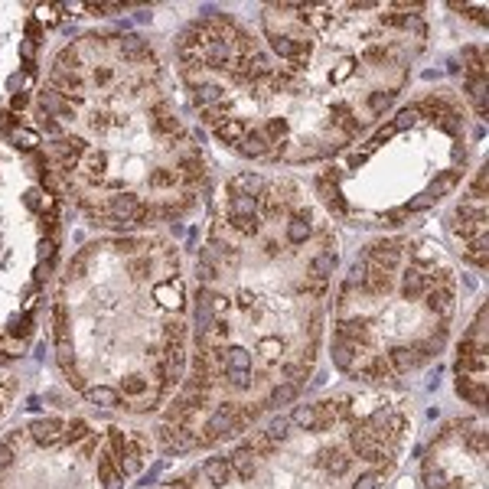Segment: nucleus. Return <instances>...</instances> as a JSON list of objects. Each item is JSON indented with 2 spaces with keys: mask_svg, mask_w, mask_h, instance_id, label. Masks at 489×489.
<instances>
[{
  "mask_svg": "<svg viewBox=\"0 0 489 489\" xmlns=\"http://www.w3.org/2000/svg\"><path fill=\"white\" fill-rule=\"evenodd\" d=\"M336 261H340V255L336 251H320V255L310 258V265H307V277L310 281H317L320 288L330 281L333 274V267H336Z\"/></svg>",
  "mask_w": 489,
  "mask_h": 489,
  "instance_id": "nucleus-1",
  "label": "nucleus"
},
{
  "mask_svg": "<svg viewBox=\"0 0 489 489\" xmlns=\"http://www.w3.org/2000/svg\"><path fill=\"white\" fill-rule=\"evenodd\" d=\"M199 473L209 479L213 489H222V486H229V479H232V463H229V457H213Z\"/></svg>",
  "mask_w": 489,
  "mask_h": 489,
  "instance_id": "nucleus-2",
  "label": "nucleus"
},
{
  "mask_svg": "<svg viewBox=\"0 0 489 489\" xmlns=\"http://www.w3.org/2000/svg\"><path fill=\"white\" fill-rule=\"evenodd\" d=\"M424 304L431 313H437V317H450L454 313V288H431L424 294Z\"/></svg>",
  "mask_w": 489,
  "mask_h": 489,
  "instance_id": "nucleus-3",
  "label": "nucleus"
},
{
  "mask_svg": "<svg viewBox=\"0 0 489 489\" xmlns=\"http://www.w3.org/2000/svg\"><path fill=\"white\" fill-rule=\"evenodd\" d=\"M427 290H431V281H427V274L421 271V267H408L404 271V281H401V294L408 300H417V297H424Z\"/></svg>",
  "mask_w": 489,
  "mask_h": 489,
  "instance_id": "nucleus-4",
  "label": "nucleus"
},
{
  "mask_svg": "<svg viewBox=\"0 0 489 489\" xmlns=\"http://www.w3.org/2000/svg\"><path fill=\"white\" fill-rule=\"evenodd\" d=\"M385 362H388V369H395V372H408V369H417L424 359L417 356L415 346H395Z\"/></svg>",
  "mask_w": 489,
  "mask_h": 489,
  "instance_id": "nucleus-5",
  "label": "nucleus"
},
{
  "mask_svg": "<svg viewBox=\"0 0 489 489\" xmlns=\"http://www.w3.org/2000/svg\"><path fill=\"white\" fill-rule=\"evenodd\" d=\"M457 395L463 401H470L473 408H486V382H473L467 375L457 379Z\"/></svg>",
  "mask_w": 489,
  "mask_h": 489,
  "instance_id": "nucleus-6",
  "label": "nucleus"
},
{
  "mask_svg": "<svg viewBox=\"0 0 489 489\" xmlns=\"http://www.w3.org/2000/svg\"><path fill=\"white\" fill-rule=\"evenodd\" d=\"M356 346L349 340H342V336H333V346H330V356H333V365L340 369V372H352V359H356Z\"/></svg>",
  "mask_w": 489,
  "mask_h": 489,
  "instance_id": "nucleus-7",
  "label": "nucleus"
},
{
  "mask_svg": "<svg viewBox=\"0 0 489 489\" xmlns=\"http://www.w3.org/2000/svg\"><path fill=\"white\" fill-rule=\"evenodd\" d=\"M392 98H395V92L392 88H379V92H372V95L365 98V111L372 117H379V115H385L388 108H392Z\"/></svg>",
  "mask_w": 489,
  "mask_h": 489,
  "instance_id": "nucleus-8",
  "label": "nucleus"
},
{
  "mask_svg": "<svg viewBox=\"0 0 489 489\" xmlns=\"http://www.w3.org/2000/svg\"><path fill=\"white\" fill-rule=\"evenodd\" d=\"M290 431H294L290 417H288V415H277V417H271V421H267L265 437H267V440H274V444H281V440H288Z\"/></svg>",
  "mask_w": 489,
  "mask_h": 489,
  "instance_id": "nucleus-9",
  "label": "nucleus"
},
{
  "mask_svg": "<svg viewBox=\"0 0 489 489\" xmlns=\"http://www.w3.org/2000/svg\"><path fill=\"white\" fill-rule=\"evenodd\" d=\"M297 392L300 388H294V385H274V392L267 395V401H265V408H284V404H290L294 398H297Z\"/></svg>",
  "mask_w": 489,
  "mask_h": 489,
  "instance_id": "nucleus-10",
  "label": "nucleus"
},
{
  "mask_svg": "<svg viewBox=\"0 0 489 489\" xmlns=\"http://www.w3.org/2000/svg\"><path fill=\"white\" fill-rule=\"evenodd\" d=\"M486 244H489L486 232L473 235V238H470V248H467V261H473V265H479V267H486Z\"/></svg>",
  "mask_w": 489,
  "mask_h": 489,
  "instance_id": "nucleus-11",
  "label": "nucleus"
},
{
  "mask_svg": "<svg viewBox=\"0 0 489 489\" xmlns=\"http://www.w3.org/2000/svg\"><path fill=\"white\" fill-rule=\"evenodd\" d=\"M281 375H284V382H288V385L300 388V385L307 382L310 365H300V362H284V365H281Z\"/></svg>",
  "mask_w": 489,
  "mask_h": 489,
  "instance_id": "nucleus-12",
  "label": "nucleus"
},
{
  "mask_svg": "<svg viewBox=\"0 0 489 489\" xmlns=\"http://www.w3.org/2000/svg\"><path fill=\"white\" fill-rule=\"evenodd\" d=\"M313 417H317L313 404H297V408L290 411V424L300 427V431H310V427H313Z\"/></svg>",
  "mask_w": 489,
  "mask_h": 489,
  "instance_id": "nucleus-13",
  "label": "nucleus"
},
{
  "mask_svg": "<svg viewBox=\"0 0 489 489\" xmlns=\"http://www.w3.org/2000/svg\"><path fill=\"white\" fill-rule=\"evenodd\" d=\"M421 121V105H411V108H404V111H398L392 121V131H408L411 124H417Z\"/></svg>",
  "mask_w": 489,
  "mask_h": 489,
  "instance_id": "nucleus-14",
  "label": "nucleus"
},
{
  "mask_svg": "<svg viewBox=\"0 0 489 489\" xmlns=\"http://www.w3.org/2000/svg\"><path fill=\"white\" fill-rule=\"evenodd\" d=\"M421 483H424V489H447V473L437 467H424Z\"/></svg>",
  "mask_w": 489,
  "mask_h": 489,
  "instance_id": "nucleus-15",
  "label": "nucleus"
},
{
  "mask_svg": "<svg viewBox=\"0 0 489 489\" xmlns=\"http://www.w3.org/2000/svg\"><path fill=\"white\" fill-rule=\"evenodd\" d=\"M379 483H382V473H379V470H369V473H362V476L352 483V489H375Z\"/></svg>",
  "mask_w": 489,
  "mask_h": 489,
  "instance_id": "nucleus-16",
  "label": "nucleus"
},
{
  "mask_svg": "<svg viewBox=\"0 0 489 489\" xmlns=\"http://www.w3.org/2000/svg\"><path fill=\"white\" fill-rule=\"evenodd\" d=\"M434 196H431V192H417V196H415V199H411V202H408V213H417V209H431V206H434Z\"/></svg>",
  "mask_w": 489,
  "mask_h": 489,
  "instance_id": "nucleus-17",
  "label": "nucleus"
}]
</instances>
